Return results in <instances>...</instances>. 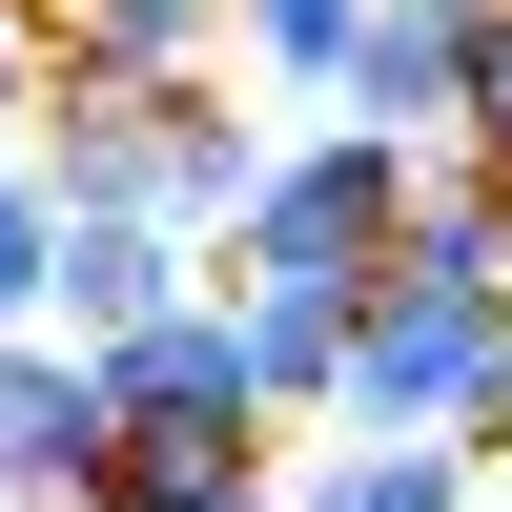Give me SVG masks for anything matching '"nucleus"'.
Returning a JSON list of instances; mask_svg holds the SVG:
<instances>
[{
	"label": "nucleus",
	"instance_id": "obj_1",
	"mask_svg": "<svg viewBox=\"0 0 512 512\" xmlns=\"http://www.w3.org/2000/svg\"><path fill=\"white\" fill-rule=\"evenodd\" d=\"M41 164H62V205H164V226H205L226 246V205L267 185V144H287V103L267 82H41Z\"/></svg>",
	"mask_w": 512,
	"mask_h": 512
},
{
	"label": "nucleus",
	"instance_id": "obj_2",
	"mask_svg": "<svg viewBox=\"0 0 512 512\" xmlns=\"http://www.w3.org/2000/svg\"><path fill=\"white\" fill-rule=\"evenodd\" d=\"M410 205H431V144H390V123H287V144H267V185L226 205V267L390 287V267H410Z\"/></svg>",
	"mask_w": 512,
	"mask_h": 512
},
{
	"label": "nucleus",
	"instance_id": "obj_3",
	"mask_svg": "<svg viewBox=\"0 0 512 512\" xmlns=\"http://www.w3.org/2000/svg\"><path fill=\"white\" fill-rule=\"evenodd\" d=\"M328 410H369V431H512V287L472 267H390L369 287V328H349V390Z\"/></svg>",
	"mask_w": 512,
	"mask_h": 512
},
{
	"label": "nucleus",
	"instance_id": "obj_4",
	"mask_svg": "<svg viewBox=\"0 0 512 512\" xmlns=\"http://www.w3.org/2000/svg\"><path fill=\"white\" fill-rule=\"evenodd\" d=\"M123 451V390L82 328H0V512H82Z\"/></svg>",
	"mask_w": 512,
	"mask_h": 512
},
{
	"label": "nucleus",
	"instance_id": "obj_5",
	"mask_svg": "<svg viewBox=\"0 0 512 512\" xmlns=\"http://www.w3.org/2000/svg\"><path fill=\"white\" fill-rule=\"evenodd\" d=\"M103 390H123V431H287V410H267V369H246V328H226V287H185L164 328H123V349H103Z\"/></svg>",
	"mask_w": 512,
	"mask_h": 512
},
{
	"label": "nucleus",
	"instance_id": "obj_6",
	"mask_svg": "<svg viewBox=\"0 0 512 512\" xmlns=\"http://www.w3.org/2000/svg\"><path fill=\"white\" fill-rule=\"evenodd\" d=\"M205 267H226V246H205V226H164V205H62V328H82V349L164 328Z\"/></svg>",
	"mask_w": 512,
	"mask_h": 512
},
{
	"label": "nucleus",
	"instance_id": "obj_7",
	"mask_svg": "<svg viewBox=\"0 0 512 512\" xmlns=\"http://www.w3.org/2000/svg\"><path fill=\"white\" fill-rule=\"evenodd\" d=\"M472 41H492V21H451V0H369V62H349V103H328V123L472 144Z\"/></svg>",
	"mask_w": 512,
	"mask_h": 512
},
{
	"label": "nucleus",
	"instance_id": "obj_8",
	"mask_svg": "<svg viewBox=\"0 0 512 512\" xmlns=\"http://www.w3.org/2000/svg\"><path fill=\"white\" fill-rule=\"evenodd\" d=\"M226 328H246V369H267V410H287V431H328L369 287H328V267H226Z\"/></svg>",
	"mask_w": 512,
	"mask_h": 512
},
{
	"label": "nucleus",
	"instance_id": "obj_9",
	"mask_svg": "<svg viewBox=\"0 0 512 512\" xmlns=\"http://www.w3.org/2000/svg\"><path fill=\"white\" fill-rule=\"evenodd\" d=\"M41 82H205L226 62V0H21Z\"/></svg>",
	"mask_w": 512,
	"mask_h": 512
},
{
	"label": "nucleus",
	"instance_id": "obj_10",
	"mask_svg": "<svg viewBox=\"0 0 512 512\" xmlns=\"http://www.w3.org/2000/svg\"><path fill=\"white\" fill-rule=\"evenodd\" d=\"M369 62V0H226V82H267L287 123H328Z\"/></svg>",
	"mask_w": 512,
	"mask_h": 512
},
{
	"label": "nucleus",
	"instance_id": "obj_11",
	"mask_svg": "<svg viewBox=\"0 0 512 512\" xmlns=\"http://www.w3.org/2000/svg\"><path fill=\"white\" fill-rule=\"evenodd\" d=\"M0 328H62V164H41V123H0Z\"/></svg>",
	"mask_w": 512,
	"mask_h": 512
},
{
	"label": "nucleus",
	"instance_id": "obj_12",
	"mask_svg": "<svg viewBox=\"0 0 512 512\" xmlns=\"http://www.w3.org/2000/svg\"><path fill=\"white\" fill-rule=\"evenodd\" d=\"M267 451H287V431H123V451H103V492H123V512H205V492L267 472Z\"/></svg>",
	"mask_w": 512,
	"mask_h": 512
},
{
	"label": "nucleus",
	"instance_id": "obj_13",
	"mask_svg": "<svg viewBox=\"0 0 512 512\" xmlns=\"http://www.w3.org/2000/svg\"><path fill=\"white\" fill-rule=\"evenodd\" d=\"M472 144H492V164H512V21H492V41H472Z\"/></svg>",
	"mask_w": 512,
	"mask_h": 512
},
{
	"label": "nucleus",
	"instance_id": "obj_14",
	"mask_svg": "<svg viewBox=\"0 0 512 512\" xmlns=\"http://www.w3.org/2000/svg\"><path fill=\"white\" fill-rule=\"evenodd\" d=\"M492 512H512V431H492Z\"/></svg>",
	"mask_w": 512,
	"mask_h": 512
},
{
	"label": "nucleus",
	"instance_id": "obj_15",
	"mask_svg": "<svg viewBox=\"0 0 512 512\" xmlns=\"http://www.w3.org/2000/svg\"><path fill=\"white\" fill-rule=\"evenodd\" d=\"M451 21H512V0H451Z\"/></svg>",
	"mask_w": 512,
	"mask_h": 512
}]
</instances>
